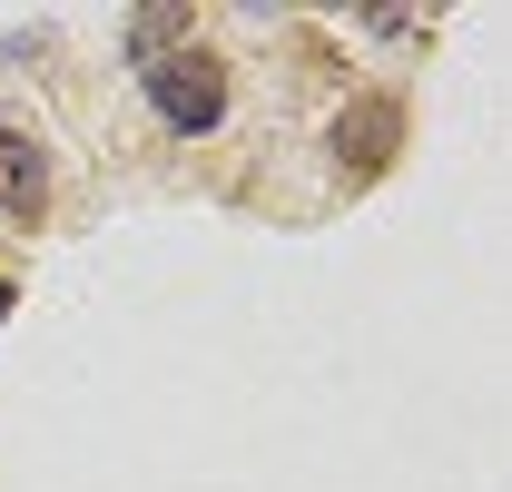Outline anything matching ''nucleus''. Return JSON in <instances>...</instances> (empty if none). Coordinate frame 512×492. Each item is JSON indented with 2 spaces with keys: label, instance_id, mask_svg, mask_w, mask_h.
<instances>
[{
  "label": "nucleus",
  "instance_id": "nucleus-1",
  "mask_svg": "<svg viewBox=\"0 0 512 492\" xmlns=\"http://www.w3.org/2000/svg\"><path fill=\"white\" fill-rule=\"evenodd\" d=\"M138 79H148V109H158L168 138H207L227 119V60L217 50H158Z\"/></svg>",
  "mask_w": 512,
  "mask_h": 492
},
{
  "label": "nucleus",
  "instance_id": "nucleus-5",
  "mask_svg": "<svg viewBox=\"0 0 512 492\" xmlns=\"http://www.w3.org/2000/svg\"><path fill=\"white\" fill-rule=\"evenodd\" d=\"M0 315H10V286H0Z\"/></svg>",
  "mask_w": 512,
  "mask_h": 492
},
{
  "label": "nucleus",
  "instance_id": "nucleus-2",
  "mask_svg": "<svg viewBox=\"0 0 512 492\" xmlns=\"http://www.w3.org/2000/svg\"><path fill=\"white\" fill-rule=\"evenodd\" d=\"M394 99H355L345 119H335V158H345V178H375L384 168V148H394Z\"/></svg>",
  "mask_w": 512,
  "mask_h": 492
},
{
  "label": "nucleus",
  "instance_id": "nucleus-3",
  "mask_svg": "<svg viewBox=\"0 0 512 492\" xmlns=\"http://www.w3.org/2000/svg\"><path fill=\"white\" fill-rule=\"evenodd\" d=\"M40 207H50V158H40V138L0 128V217H40Z\"/></svg>",
  "mask_w": 512,
  "mask_h": 492
},
{
  "label": "nucleus",
  "instance_id": "nucleus-4",
  "mask_svg": "<svg viewBox=\"0 0 512 492\" xmlns=\"http://www.w3.org/2000/svg\"><path fill=\"white\" fill-rule=\"evenodd\" d=\"M168 40H188V10H138V20H128V50H138V69L158 60Z\"/></svg>",
  "mask_w": 512,
  "mask_h": 492
}]
</instances>
